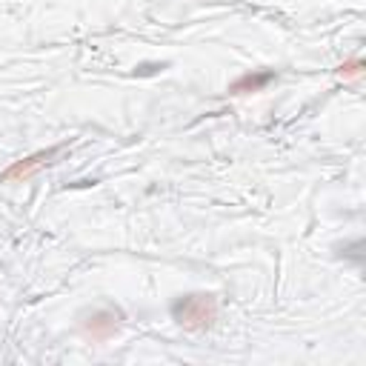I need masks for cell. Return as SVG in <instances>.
<instances>
[{
  "mask_svg": "<svg viewBox=\"0 0 366 366\" xmlns=\"http://www.w3.org/2000/svg\"><path fill=\"white\" fill-rule=\"evenodd\" d=\"M172 317L174 323H180L189 332H200L209 329L217 320V297L212 292H192V295H180L172 303Z\"/></svg>",
  "mask_w": 366,
  "mask_h": 366,
  "instance_id": "1",
  "label": "cell"
},
{
  "mask_svg": "<svg viewBox=\"0 0 366 366\" xmlns=\"http://www.w3.org/2000/svg\"><path fill=\"white\" fill-rule=\"evenodd\" d=\"M63 146H51V149H46V152H37V154H31V157H26V160H20V163H14V166H9L3 174H0V183H11V180H26V177H31L37 169H43L46 163H51V157L60 152Z\"/></svg>",
  "mask_w": 366,
  "mask_h": 366,
  "instance_id": "2",
  "label": "cell"
},
{
  "mask_svg": "<svg viewBox=\"0 0 366 366\" xmlns=\"http://www.w3.org/2000/svg\"><path fill=\"white\" fill-rule=\"evenodd\" d=\"M120 312H114V309H97V312H92V317L83 323V329H86V335L92 337V340H109L114 332H117V326H120Z\"/></svg>",
  "mask_w": 366,
  "mask_h": 366,
  "instance_id": "3",
  "label": "cell"
},
{
  "mask_svg": "<svg viewBox=\"0 0 366 366\" xmlns=\"http://www.w3.org/2000/svg\"><path fill=\"white\" fill-rule=\"evenodd\" d=\"M274 80V71H260V74H243L240 80H234L232 86H229V92L232 94H243V92H260L266 83H272Z\"/></svg>",
  "mask_w": 366,
  "mask_h": 366,
  "instance_id": "4",
  "label": "cell"
}]
</instances>
